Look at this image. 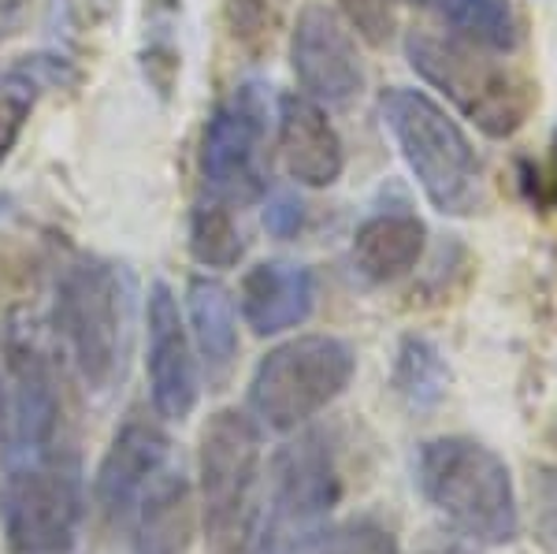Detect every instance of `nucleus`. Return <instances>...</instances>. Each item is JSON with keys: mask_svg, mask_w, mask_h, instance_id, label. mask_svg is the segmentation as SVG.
<instances>
[{"mask_svg": "<svg viewBox=\"0 0 557 554\" xmlns=\"http://www.w3.org/2000/svg\"><path fill=\"white\" fill-rule=\"evenodd\" d=\"M424 503L480 547H502L520 532V503L506 458L472 435H438L417 451Z\"/></svg>", "mask_w": 557, "mask_h": 554, "instance_id": "obj_1", "label": "nucleus"}, {"mask_svg": "<svg viewBox=\"0 0 557 554\" xmlns=\"http://www.w3.org/2000/svg\"><path fill=\"white\" fill-rule=\"evenodd\" d=\"M134 275L108 257H78L60 272L57 324L78 380L108 395L127 377L134 343Z\"/></svg>", "mask_w": 557, "mask_h": 554, "instance_id": "obj_2", "label": "nucleus"}, {"mask_svg": "<svg viewBox=\"0 0 557 554\" xmlns=\"http://www.w3.org/2000/svg\"><path fill=\"white\" fill-rule=\"evenodd\" d=\"M380 120L401 160L443 217H472L483 205V164L472 138L424 89L391 86L380 94Z\"/></svg>", "mask_w": 557, "mask_h": 554, "instance_id": "obj_3", "label": "nucleus"}, {"mask_svg": "<svg viewBox=\"0 0 557 554\" xmlns=\"http://www.w3.org/2000/svg\"><path fill=\"white\" fill-rule=\"evenodd\" d=\"M406 60L487 138H513L532 115L535 89L520 71L506 64L502 52L480 49L454 34L409 30Z\"/></svg>", "mask_w": 557, "mask_h": 554, "instance_id": "obj_4", "label": "nucleus"}, {"mask_svg": "<svg viewBox=\"0 0 557 554\" xmlns=\"http://www.w3.org/2000/svg\"><path fill=\"white\" fill-rule=\"evenodd\" d=\"M260 466L264 428L249 409H215L201 428L197 477H201V525L212 554L253 551L260 517Z\"/></svg>", "mask_w": 557, "mask_h": 554, "instance_id": "obj_5", "label": "nucleus"}, {"mask_svg": "<svg viewBox=\"0 0 557 554\" xmlns=\"http://www.w3.org/2000/svg\"><path fill=\"white\" fill-rule=\"evenodd\" d=\"M343 498L335 446L323 428H298L268 461V484L260 498L257 554H301L327 532V517Z\"/></svg>", "mask_w": 557, "mask_h": 554, "instance_id": "obj_6", "label": "nucleus"}, {"mask_svg": "<svg viewBox=\"0 0 557 554\" xmlns=\"http://www.w3.org/2000/svg\"><path fill=\"white\" fill-rule=\"evenodd\" d=\"M83 461L71 443L4 458L0 529L8 554H71L83 529Z\"/></svg>", "mask_w": 557, "mask_h": 554, "instance_id": "obj_7", "label": "nucleus"}, {"mask_svg": "<svg viewBox=\"0 0 557 554\" xmlns=\"http://www.w3.org/2000/svg\"><path fill=\"white\" fill-rule=\"evenodd\" d=\"M357 357L338 335H298L257 361L249 380V414L268 432H298L346 395Z\"/></svg>", "mask_w": 557, "mask_h": 554, "instance_id": "obj_8", "label": "nucleus"}, {"mask_svg": "<svg viewBox=\"0 0 557 554\" xmlns=\"http://www.w3.org/2000/svg\"><path fill=\"white\" fill-rule=\"evenodd\" d=\"M268 97L264 86L242 83L212 109L201 134V186L212 198L249 205L268 194L264 172Z\"/></svg>", "mask_w": 557, "mask_h": 554, "instance_id": "obj_9", "label": "nucleus"}, {"mask_svg": "<svg viewBox=\"0 0 557 554\" xmlns=\"http://www.w3.org/2000/svg\"><path fill=\"white\" fill-rule=\"evenodd\" d=\"M71 443L64 435V395L34 338L8 335L4 377H0V446L4 458L41 454Z\"/></svg>", "mask_w": 557, "mask_h": 554, "instance_id": "obj_10", "label": "nucleus"}, {"mask_svg": "<svg viewBox=\"0 0 557 554\" xmlns=\"http://www.w3.org/2000/svg\"><path fill=\"white\" fill-rule=\"evenodd\" d=\"M290 71L301 86L298 94L312 97L323 109H346L361 97L368 71L354 26L335 4L323 0L301 4L290 30Z\"/></svg>", "mask_w": 557, "mask_h": 554, "instance_id": "obj_11", "label": "nucleus"}, {"mask_svg": "<svg viewBox=\"0 0 557 554\" xmlns=\"http://www.w3.org/2000/svg\"><path fill=\"white\" fill-rule=\"evenodd\" d=\"M172 461H178L175 443L157 421H149V417H141V414H131L127 421L115 428L101 466H97V480H94V503L108 529L120 532L131 506L146 495L152 480L172 466Z\"/></svg>", "mask_w": 557, "mask_h": 554, "instance_id": "obj_12", "label": "nucleus"}, {"mask_svg": "<svg viewBox=\"0 0 557 554\" xmlns=\"http://www.w3.org/2000/svg\"><path fill=\"white\" fill-rule=\"evenodd\" d=\"M146 328H149V398L160 421H186L201 398V377H197V350L190 328H186L178 301L168 283H152L149 306H146Z\"/></svg>", "mask_w": 557, "mask_h": 554, "instance_id": "obj_13", "label": "nucleus"}, {"mask_svg": "<svg viewBox=\"0 0 557 554\" xmlns=\"http://www.w3.org/2000/svg\"><path fill=\"white\" fill-rule=\"evenodd\" d=\"M275 141L286 175L309 190H327L346 172V146L323 104L305 94H283L275 104Z\"/></svg>", "mask_w": 557, "mask_h": 554, "instance_id": "obj_14", "label": "nucleus"}, {"mask_svg": "<svg viewBox=\"0 0 557 554\" xmlns=\"http://www.w3.org/2000/svg\"><path fill=\"white\" fill-rule=\"evenodd\" d=\"M317 309V275L298 261H260L242 275L238 312L253 335H283L301 328Z\"/></svg>", "mask_w": 557, "mask_h": 554, "instance_id": "obj_15", "label": "nucleus"}, {"mask_svg": "<svg viewBox=\"0 0 557 554\" xmlns=\"http://www.w3.org/2000/svg\"><path fill=\"white\" fill-rule=\"evenodd\" d=\"M428 246V227L409 205H383L361 220L349 243V264L372 287L406 280L420 264Z\"/></svg>", "mask_w": 557, "mask_h": 554, "instance_id": "obj_16", "label": "nucleus"}, {"mask_svg": "<svg viewBox=\"0 0 557 554\" xmlns=\"http://www.w3.org/2000/svg\"><path fill=\"white\" fill-rule=\"evenodd\" d=\"M186 317H190L194 350L201 354L212 380H227L238 357V301L215 275H194L186 287Z\"/></svg>", "mask_w": 557, "mask_h": 554, "instance_id": "obj_17", "label": "nucleus"}, {"mask_svg": "<svg viewBox=\"0 0 557 554\" xmlns=\"http://www.w3.org/2000/svg\"><path fill=\"white\" fill-rule=\"evenodd\" d=\"M75 83L78 71L64 57H49V52L20 57L12 67L0 71V164L20 146L38 97L49 94V89H67Z\"/></svg>", "mask_w": 557, "mask_h": 554, "instance_id": "obj_18", "label": "nucleus"}, {"mask_svg": "<svg viewBox=\"0 0 557 554\" xmlns=\"http://www.w3.org/2000/svg\"><path fill=\"white\" fill-rule=\"evenodd\" d=\"M428 15L446 34L461 41H472L491 52H509L520 45V20L513 12V0H420Z\"/></svg>", "mask_w": 557, "mask_h": 554, "instance_id": "obj_19", "label": "nucleus"}, {"mask_svg": "<svg viewBox=\"0 0 557 554\" xmlns=\"http://www.w3.org/2000/svg\"><path fill=\"white\" fill-rule=\"evenodd\" d=\"M391 387L409 414H431L450 391V365L435 338L406 335L394 354Z\"/></svg>", "mask_w": 557, "mask_h": 554, "instance_id": "obj_20", "label": "nucleus"}, {"mask_svg": "<svg viewBox=\"0 0 557 554\" xmlns=\"http://www.w3.org/2000/svg\"><path fill=\"white\" fill-rule=\"evenodd\" d=\"M246 231L238 223V205L212 198L201 190V198L190 209V254L205 268H235L246 257Z\"/></svg>", "mask_w": 557, "mask_h": 554, "instance_id": "obj_21", "label": "nucleus"}, {"mask_svg": "<svg viewBox=\"0 0 557 554\" xmlns=\"http://www.w3.org/2000/svg\"><path fill=\"white\" fill-rule=\"evenodd\" d=\"M312 554H398V540L375 517H354V521L323 532L312 543Z\"/></svg>", "mask_w": 557, "mask_h": 554, "instance_id": "obj_22", "label": "nucleus"}, {"mask_svg": "<svg viewBox=\"0 0 557 554\" xmlns=\"http://www.w3.org/2000/svg\"><path fill=\"white\" fill-rule=\"evenodd\" d=\"M528 495H532V529L539 547L557 554V466L532 469Z\"/></svg>", "mask_w": 557, "mask_h": 554, "instance_id": "obj_23", "label": "nucleus"}, {"mask_svg": "<svg viewBox=\"0 0 557 554\" xmlns=\"http://www.w3.org/2000/svg\"><path fill=\"white\" fill-rule=\"evenodd\" d=\"M335 8L368 45H386L398 26V0H335Z\"/></svg>", "mask_w": 557, "mask_h": 554, "instance_id": "obj_24", "label": "nucleus"}, {"mask_svg": "<svg viewBox=\"0 0 557 554\" xmlns=\"http://www.w3.org/2000/svg\"><path fill=\"white\" fill-rule=\"evenodd\" d=\"M231 26H235V38L238 41H268L272 38V26H275V4L268 0H231L227 4Z\"/></svg>", "mask_w": 557, "mask_h": 554, "instance_id": "obj_25", "label": "nucleus"}, {"mask_svg": "<svg viewBox=\"0 0 557 554\" xmlns=\"http://www.w3.org/2000/svg\"><path fill=\"white\" fill-rule=\"evenodd\" d=\"M264 227L275 238H294L305 227V205L298 194L275 190L264 194Z\"/></svg>", "mask_w": 557, "mask_h": 554, "instance_id": "obj_26", "label": "nucleus"}, {"mask_svg": "<svg viewBox=\"0 0 557 554\" xmlns=\"http://www.w3.org/2000/svg\"><path fill=\"white\" fill-rule=\"evenodd\" d=\"M23 20V0H0V41L20 26Z\"/></svg>", "mask_w": 557, "mask_h": 554, "instance_id": "obj_27", "label": "nucleus"}, {"mask_svg": "<svg viewBox=\"0 0 557 554\" xmlns=\"http://www.w3.org/2000/svg\"><path fill=\"white\" fill-rule=\"evenodd\" d=\"M431 554H472V551H461V547H446V551H431Z\"/></svg>", "mask_w": 557, "mask_h": 554, "instance_id": "obj_28", "label": "nucleus"}]
</instances>
